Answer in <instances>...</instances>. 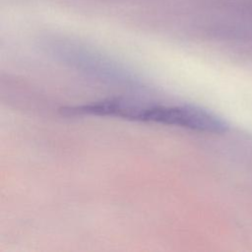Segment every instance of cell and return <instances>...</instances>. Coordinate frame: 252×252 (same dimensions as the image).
<instances>
[{
	"label": "cell",
	"instance_id": "1",
	"mask_svg": "<svg viewBox=\"0 0 252 252\" xmlns=\"http://www.w3.org/2000/svg\"><path fill=\"white\" fill-rule=\"evenodd\" d=\"M133 121L178 126L214 134L225 133L228 130V124L220 116L207 109L192 104H138Z\"/></svg>",
	"mask_w": 252,
	"mask_h": 252
}]
</instances>
